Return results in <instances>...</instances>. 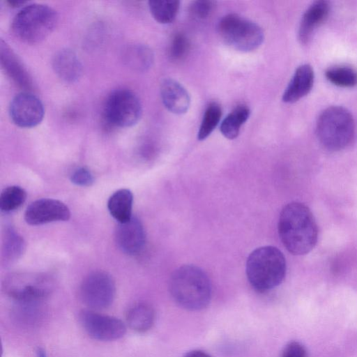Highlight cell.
I'll return each instance as SVG.
<instances>
[{"label":"cell","mask_w":357,"mask_h":357,"mask_svg":"<svg viewBox=\"0 0 357 357\" xmlns=\"http://www.w3.org/2000/svg\"><path fill=\"white\" fill-rule=\"evenodd\" d=\"M278 234L286 249L293 255L310 252L318 239V227L310 208L301 202H291L282 209Z\"/></svg>","instance_id":"cell-1"},{"label":"cell","mask_w":357,"mask_h":357,"mask_svg":"<svg viewBox=\"0 0 357 357\" xmlns=\"http://www.w3.org/2000/svg\"><path fill=\"white\" fill-rule=\"evenodd\" d=\"M169 289L173 300L190 311L205 308L211 298L208 275L194 265H184L175 270L169 280Z\"/></svg>","instance_id":"cell-2"},{"label":"cell","mask_w":357,"mask_h":357,"mask_svg":"<svg viewBox=\"0 0 357 357\" xmlns=\"http://www.w3.org/2000/svg\"><path fill=\"white\" fill-rule=\"evenodd\" d=\"M286 261L282 252L274 246H263L248 257L246 275L251 286L264 292L278 287L286 274Z\"/></svg>","instance_id":"cell-3"},{"label":"cell","mask_w":357,"mask_h":357,"mask_svg":"<svg viewBox=\"0 0 357 357\" xmlns=\"http://www.w3.org/2000/svg\"><path fill=\"white\" fill-rule=\"evenodd\" d=\"M316 134L321 144L327 150H343L355 137L354 118L344 107H328L318 117Z\"/></svg>","instance_id":"cell-4"},{"label":"cell","mask_w":357,"mask_h":357,"mask_svg":"<svg viewBox=\"0 0 357 357\" xmlns=\"http://www.w3.org/2000/svg\"><path fill=\"white\" fill-rule=\"evenodd\" d=\"M58 15L52 7L41 3L24 6L14 17L11 29L20 40L29 44L43 41L54 30Z\"/></svg>","instance_id":"cell-5"},{"label":"cell","mask_w":357,"mask_h":357,"mask_svg":"<svg viewBox=\"0 0 357 357\" xmlns=\"http://www.w3.org/2000/svg\"><path fill=\"white\" fill-rule=\"evenodd\" d=\"M218 31L228 46L242 52L255 51L264 39L259 25L236 13L223 16L218 24Z\"/></svg>","instance_id":"cell-6"},{"label":"cell","mask_w":357,"mask_h":357,"mask_svg":"<svg viewBox=\"0 0 357 357\" xmlns=\"http://www.w3.org/2000/svg\"><path fill=\"white\" fill-rule=\"evenodd\" d=\"M54 281L45 274L20 273L8 275L3 290L16 301H43L54 289Z\"/></svg>","instance_id":"cell-7"},{"label":"cell","mask_w":357,"mask_h":357,"mask_svg":"<svg viewBox=\"0 0 357 357\" xmlns=\"http://www.w3.org/2000/svg\"><path fill=\"white\" fill-rule=\"evenodd\" d=\"M142 107L137 96L125 89H116L107 97L104 116L111 125L128 128L135 125L141 118Z\"/></svg>","instance_id":"cell-8"},{"label":"cell","mask_w":357,"mask_h":357,"mask_svg":"<svg viewBox=\"0 0 357 357\" xmlns=\"http://www.w3.org/2000/svg\"><path fill=\"white\" fill-rule=\"evenodd\" d=\"M115 294L116 285L112 277L100 271L91 272L86 275L79 289L82 303L92 310L109 307Z\"/></svg>","instance_id":"cell-9"},{"label":"cell","mask_w":357,"mask_h":357,"mask_svg":"<svg viewBox=\"0 0 357 357\" xmlns=\"http://www.w3.org/2000/svg\"><path fill=\"white\" fill-rule=\"evenodd\" d=\"M78 319L84 331L94 340L114 341L123 337L126 333V326L121 319L92 310H82Z\"/></svg>","instance_id":"cell-10"},{"label":"cell","mask_w":357,"mask_h":357,"mask_svg":"<svg viewBox=\"0 0 357 357\" xmlns=\"http://www.w3.org/2000/svg\"><path fill=\"white\" fill-rule=\"evenodd\" d=\"M9 114L17 126L30 128L38 126L43 119L45 109L41 100L29 92H21L11 100Z\"/></svg>","instance_id":"cell-11"},{"label":"cell","mask_w":357,"mask_h":357,"mask_svg":"<svg viewBox=\"0 0 357 357\" xmlns=\"http://www.w3.org/2000/svg\"><path fill=\"white\" fill-rule=\"evenodd\" d=\"M70 217L68 207L54 199H40L31 203L24 213L26 222L40 225L53 222L66 221Z\"/></svg>","instance_id":"cell-12"},{"label":"cell","mask_w":357,"mask_h":357,"mask_svg":"<svg viewBox=\"0 0 357 357\" xmlns=\"http://www.w3.org/2000/svg\"><path fill=\"white\" fill-rule=\"evenodd\" d=\"M115 240L123 252L130 255L140 252L146 241L145 231L141 221L132 216L129 221L119 223L115 231Z\"/></svg>","instance_id":"cell-13"},{"label":"cell","mask_w":357,"mask_h":357,"mask_svg":"<svg viewBox=\"0 0 357 357\" xmlns=\"http://www.w3.org/2000/svg\"><path fill=\"white\" fill-rule=\"evenodd\" d=\"M160 97L166 109L174 114L186 113L190 105V97L185 88L176 80L167 78L160 84Z\"/></svg>","instance_id":"cell-14"},{"label":"cell","mask_w":357,"mask_h":357,"mask_svg":"<svg viewBox=\"0 0 357 357\" xmlns=\"http://www.w3.org/2000/svg\"><path fill=\"white\" fill-rule=\"evenodd\" d=\"M330 4L327 1H314L303 13L298 31L301 43L306 44L311 40L317 29L328 18Z\"/></svg>","instance_id":"cell-15"},{"label":"cell","mask_w":357,"mask_h":357,"mask_svg":"<svg viewBox=\"0 0 357 357\" xmlns=\"http://www.w3.org/2000/svg\"><path fill=\"white\" fill-rule=\"evenodd\" d=\"M314 78L310 65L305 63L298 66L283 93L282 101L294 103L307 96L313 86Z\"/></svg>","instance_id":"cell-16"},{"label":"cell","mask_w":357,"mask_h":357,"mask_svg":"<svg viewBox=\"0 0 357 357\" xmlns=\"http://www.w3.org/2000/svg\"><path fill=\"white\" fill-rule=\"evenodd\" d=\"M52 67L60 79L69 83L78 80L82 73V66L78 56L70 49H63L56 53Z\"/></svg>","instance_id":"cell-17"},{"label":"cell","mask_w":357,"mask_h":357,"mask_svg":"<svg viewBox=\"0 0 357 357\" xmlns=\"http://www.w3.org/2000/svg\"><path fill=\"white\" fill-rule=\"evenodd\" d=\"M132 192L127 188H122L110 196L107 202V208L110 215L119 223H124L132 218Z\"/></svg>","instance_id":"cell-18"},{"label":"cell","mask_w":357,"mask_h":357,"mask_svg":"<svg viewBox=\"0 0 357 357\" xmlns=\"http://www.w3.org/2000/svg\"><path fill=\"white\" fill-rule=\"evenodd\" d=\"M155 317L153 308L149 304L141 303L128 310L126 321L132 330L138 333H144L151 328Z\"/></svg>","instance_id":"cell-19"},{"label":"cell","mask_w":357,"mask_h":357,"mask_svg":"<svg viewBox=\"0 0 357 357\" xmlns=\"http://www.w3.org/2000/svg\"><path fill=\"white\" fill-rule=\"evenodd\" d=\"M123 59L125 63L132 70L144 71L151 66L153 54L147 46L134 44L124 50Z\"/></svg>","instance_id":"cell-20"},{"label":"cell","mask_w":357,"mask_h":357,"mask_svg":"<svg viewBox=\"0 0 357 357\" xmlns=\"http://www.w3.org/2000/svg\"><path fill=\"white\" fill-rule=\"evenodd\" d=\"M250 110L247 105H239L236 106L222 121L220 130L227 139H234L240 133L242 126L248 121Z\"/></svg>","instance_id":"cell-21"},{"label":"cell","mask_w":357,"mask_h":357,"mask_svg":"<svg viewBox=\"0 0 357 357\" xmlns=\"http://www.w3.org/2000/svg\"><path fill=\"white\" fill-rule=\"evenodd\" d=\"M1 60L3 68L8 75L20 86L29 87L30 86L29 77L26 71L18 61L10 49L1 43Z\"/></svg>","instance_id":"cell-22"},{"label":"cell","mask_w":357,"mask_h":357,"mask_svg":"<svg viewBox=\"0 0 357 357\" xmlns=\"http://www.w3.org/2000/svg\"><path fill=\"white\" fill-rule=\"evenodd\" d=\"M25 242L13 227H6L3 234L1 257L6 263L17 259L23 255Z\"/></svg>","instance_id":"cell-23"},{"label":"cell","mask_w":357,"mask_h":357,"mask_svg":"<svg viewBox=\"0 0 357 357\" xmlns=\"http://www.w3.org/2000/svg\"><path fill=\"white\" fill-rule=\"evenodd\" d=\"M150 13L160 24L172 23L177 16L180 1L177 0H151L149 1Z\"/></svg>","instance_id":"cell-24"},{"label":"cell","mask_w":357,"mask_h":357,"mask_svg":"<svg viewBox=\"0 0 357 357\" xmlns=\"http://www.w3.org/2000/svg\"><path fill=\"white\" fill-rule=\"evenodd\" d=\"M42 301H16L13 310L15 319L21 324L33 325L40 320L43 310Z\"/></svg>","instance_id":"cell-25"},{"label":"cell","mask_w":357,"mask_h":357,"mask_svg":"<svg viewBox=\"0 0 357 357\" xmlns=\"http://www.w3.org/2000/svg\"><path fill=\"white\" fill-rule=\"evenodd\" d=\"M222 116V108L216 102H212L206 107L199 130L197 139H206L219 124Z\"/></svg>","instance_id":"cell-26"},{"label":"cell","mask_w":357,"mask_h":357,"mask_svg":"<svg viewBox=\"0 0 357 357\" xmlns=\"http://www.w3.org/2000/svg\"><path fill=\"white\" fill-rule=\"evenodd\" d=\"M26 199V191L18 185H11L4 188L0 195V209L9 213L20 208Z\"/></svg>","instance_id":"cell-27"},{"label":"cell","mask_w":357,"mask_h":357,"mask_svg":"<svg viewBox=\"0 0 357 357\" xmlns=\"http://www.w3.org/2000/svg\"><path fill=\"white\" fill-rule=\"evenodd\" d=\"M325 76L330 82L340 87L351 88L357 85V72L349 66L328 68Z\"/></svg>","instance_id":"cell-28"},{"label":"cell","mask_w":357,"mask_h":357,"mask_svg":"<svg viewBox=\"0 0 357 357\" xmlns=\"http://www.w3.org/2000/svg\"><path fill=\"white\" fill-rule=\"evenodd\" d=\"M190 47V40L182 33H176L170 43L169 54L172 60L178 61L185 58Z\"/></svg>","instance_id":"cell-29"},{"label":"cell","mask_w":357,"mask_h":357,"mask_svg":"<svg viewBox=\"0 0 357 357\" xmlns=\"http://www.w3.org/2000/svg\"><path fill=\"white\" fill-rule=\"evenodd\" d=\"M215 7L213 1H194L189 8L191 17L196 20H205L211 15Z\"/></svg>","instance_id":"cell-30"},{"label":"cell","mask_w":357,"mask_h":357,"mask_svg":"<svg viewBox=\"0 0 357 357\" xmlns=\"http://www.w3.org/2000/svg\"><path fill=\"white\" fill-rule=\"evenodd\" d=\"M70 180L77 185L90 186L94 182V177L87 168L79 167L73 172Z\"/></svg>","instance_id":"cell-31"},{"label":"cell","mask_w":357,"mask_h":357,"mask_svg":"<svg viewBox=\"0 0 357 357\" xmlns=\"http://www.w3.org/2000/svg\"><path fill=\"white\" fill-rule=\"evenodd\" d=\"M281 357H306V350L300 342H291L284 348Z\"/></svg>","instance_id":"cell-32"},{"label":"cell","mask_w":357,"mask_h":357,"mask_svg":"<svg viewBox=\"0 0 357 357\" xmlns=\"http://www.w3.org/2000/svg\"><path fill=\"white\" fill-rule=\"evenodd\" d=\"M183 357H211V356L208 354H207L206 352H205L204 351L195 349V350H192V351H190L188 353H186Z\"/></svg>","instance_id":"cell-33"},{"label":"cell","mask_w":357,"mask_h":357,"mask_svg":"<svg viewBox=\"0 0 357 357\" xmlns=\"http://www.w3.org/2000/svg\"><path fill=\"white\" fill-rule=\"evenodd\" d=\"M7 2L13 7H18L26 3V1L22 0H8Z\"/></svg>","instance_id":"cell-34"},{"label":"cell","mask_w":357,"mask_h":357,"mask_svg":"<svg viewBox=\"0 0 357 357\" xmlns=\"http://www.w3.org/2000/svg\"><path fill=\"white\" fill-rule=\"evenodd\" d=\"M37 356H38V357H47L45 351L41 348L38 349Z\"/></svg>","instance_id":"cell-35"}]
</instances>
